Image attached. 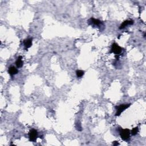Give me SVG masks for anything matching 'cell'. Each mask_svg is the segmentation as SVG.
<instances>
[{
  "instance_id": "6da1fadb",
  "label": "cell",
  "mask_w": 146,
  "mask_h": 146,
  "mask_svg": "<svg viewBox=\"0 0 146 146\" xmlns=\"http://www.w3.org/2000/svg\"><path fill=\"white\" fill-rule=\"evenodd\" d=\"M120 135L123 140H128L130 137V131L128 129H122L120 131Z\"/></svg>"
},
{
  "instance_id": "7a4b0ae2",
  "label": "cell",
  "mask_w": 146,
  "mask_h": 146,
  "mask_svg": "<svg viewBox=\"0 0 146 146\" xmlns=\"http://www.w3.org/2000/svg\"><path fill=\"white\" fill-rule=\"evenodd\" d=\"M131 105V104H120V106H117V112H116V116H119L121 113L124 111L126 109H127Z\"/></svg>"
},
{
  "instance_id": "3957f363",
  "label": "cell",
  "mask_w": 146,
  "mask_h": 146,
  "mask_svg": "<svg viewBox=\"0 0 146 146\" xmlns=\"http://www.w3.org/2000/svg\"><path fill=\"white\" fill-rule=\"evenodd\" d=\"M111 50V53H113L117 55H119L122 53V47L119 46L118 44H116V43H114V44L112 45Z\"/></svg>"
},
{
  "instance_id": "277c9868",
  "label": "cell",
  "mask_w": 146,
  "mask_h": 146,
  "mask_svg": "<svg viewBox=\"0 0 146 146\" xmlns=\"http://www.w3.org/2000/svg\"><path fill=\"white\" fill-rule=\"evenodd\" d=\"M38 136L37 131L34 129L31 130L29 133V139L31 142H35L36 140V138Z\"/></svg>"
},
{
  "instance_id": "5b68a950",
  "label": "cell",
  "mask_w": 146,
  "mask_h": 146,
  "mask_svg": "<svg viewBox=\"0 0 146 146\" xmlns=\"http://www.w3.org/2000/svg\"><path fill=\"white\" fill-rule=\"evenodd\" d=\"M88 23H90V25H94V26H100L102 23V22L101 21H99V20H96V19H95L94 18H91L88 21Z\"/></svg>"
},
{
  "instance_id": "8992f818",
  "label": "cell",
  "mask_w": 146,
  "mask_h": 146,
  "mask_svg": "<svg viewBox=\"0 0 146 146\" xmlns=\"http://www.w3.org/2000/svg\"><path fill=\"white\" fill-rule=\"evenodd\" d=\"M32 40L33 39L31 38H28L23 41L25 50H28V49L31 46V45H32Z\"/></svg>"
},
{
  "instance_id": "52a82bcc",
  "label": "cell",
  "mask_w": 146,
  "mask_h": 146,
  "mask_svg": "<svg viewBox=\"0 0 146 146\" xmlns=\"http://www.w3.org/2000/svg\"><path fill=\"white\" fill-rule=\"evenodd\" d=\"M18 70H17L16 67H14V66H11V67L9 68L8 70L9 74L12 76L17 74V73H18Z\"/></svg>"
},
{
  "instance_id": "ba28073f",
  "label": "cell",
  "mask_w": 146,
  "mask_h": 146,
  "mask_svg": "<svg viewBox=\"0 0 146 146\" xmlns=\"http://www.w3.org/2000/svg\"><path fill=\"white\" fill-rule=\"evenodd\" d=\"M134 24V21H133L130 20V21H125L124 22H123L122 23V25L120 26V29H123L125 28V27L128 26V25H131Z\"/></svg>"
},
{
  "instance_id": "9c48e42d",
  "label": "cell",
  "mask_w": 146,
  "mask_h": 146,
  "mask_svg": "<svg viewBox=\"0 0 146 146\" xmlns=\"http://www.w3.org/2000/svg\"><path fill=\"white\" fill-rule=\"evenodd\" d=\"M23 61H22V57H19L18 58H17L16 62H15V64H16L17 67L18 68L21 67L22 66H23Z\"/></svg>"
},
{
  "instance_id": "30bf717a",
  "label": "cell",
  "mask_w": 146,
  "mask_h": 146,
  "mask_svg": "<svg viewBox=\"0 0 146 146\" xmlns=\"http://www.w3.org/2000/svg\"><path fill=\"white\" fill-rule=\"evenodd\" d=\"M84 74H85V72H84V71L83 70H77L76 71V75H77V77L78 78L82 77V76H83Z\"/></svg>"
},
{
  "instance_id": "8fae6325",
  "label": "cell",
  "mask_w": 146,
  "mask_h": 146,
  "mask_svg": "<svg viewBox=\"0 0 146 146\" xmlns=\"http://www.w3.org/2000/svg\"><path fill=\"white\" fill-rule=\"evenodd\" d=\"M138 131H139V128H138V127H135L133 128V129L131 130V134L132 135H136V134H138Z\"/></svg>"
},
{
  "instance_id": "7c38bea8",
  "label": "cell",
  "mask_w": 146,
  "mask_h": 146,
  "mask_svg": "<svg viewBox=\"0 0 146 146\" xmlns=\"http://www.w3.org/2000/svg\"><path fill=\"white\" fill-rule=\"evenodd\" d=\"M113 144L114 146H118V145H119V143H118L117 142V141H115V142H114V143H113Z\"/></svg>"
}]
</instances>
